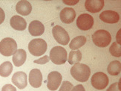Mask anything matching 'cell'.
<instances>
[{
	"instance_id": "cell-2",
	"label": "cell",
	"mask_w": 121,
	"mask_h": 91,
	"mask_svg": "<svg viewBox=\"0 0 121 91\" xmlns=\"http://www.w3.org/2000/svg\"><path fill=\"white\" fill-rule=\"evenodd\" d=\"M93 43L98 47H106L112 41V36L108 31L98 30L92 35Z\"/></svg>"
},
{
	"instance_id": "cell-16",
	"label": "cell",
	"mask_w": 121,
	"mask_h": 91,
	"mask_svg": "<svg viewBox=\"0 0 121 91\" xmlns=\"http://www.w3.org/2000/svg\"><path fill=\"white\" fill-rule=\"evenodd\" d=\"M16 10L17 12L22 16H28L30 14L32 10V6L28 1L26 0H21L17 5H16Z\"/></svg>"
},
{
	"instance_id": "cell-14",
	"label": "cell",
	"mask_w": 121,
	"mask_h": 91,
	"mask_svg": "<svg viewBox=\"0 0 121 91\" xmlns=\"http://www.w3.org/2000/svg\"><path fill=\"white\" fill-rule=\"evenodd\" d=\"M103 0H86L85 2L86 9L91 13L99 12L103 8Z\"/></svg>"
},
{
	"instance_id": "cell-30",
	"label": "cell",
	"mask_w": 121,
	"mask_h": 91,
	"mask_svg": "<svg viewBox=\"0 0 121 91\" xmlns=\"http://www.w3.org/2000/svg\"><path fill=\"white\" fill-rule=\"evenodd\" d=\"M65 4L68 5H76L77 3L79 2V0H76V1H63Z\"/></svg>"
},
{
	"instance_id": "cell-1",
	"label": "cell",
	"mask_w": 121,
	"mask_h": 91,
	"mask_svg": "<svg viewBox=\"0 0 121 91\" xmlns=\"http://www.w3.org/2000/svg\"><path fill=\"white\" fill-rule=\"evenodd\" d=\"M71 75L77 81L80 82L87 81L91 75V69L84 63H76L71 69Z\"/></svg>"
},
{
	"instance_id": "cell-4",
	"label": "cell",
	"mask_w": 121,
	"mask_h": 91,
	"mask_svg": "<svg viewBox=\"0 0 121 91\" xmlns=\"http://www.w3.org/2000/svg\"><path fill=\"white\" fill-rule=\"evenodd\" d=\"M47 43L41 38H36L31 40L28 44V50L34 56H41L45 54L47 50Z\"/></svg>"
},
{
	"instance_id": "cell-12",
	"label": "cell",
	"mask_w": 121,
	"mask_h": 91,
	"mask_svg": "<svg viewBox=\"0 0 121 91\" xmlns=\"http://www.w3.org/2000/svg\"><path fill=\"white\" fill-rule=\"evenodd\" d=\"M43 75L38 69H32L29 74V83L34 88H38L42 85Z\"/></svg>"
},
{
	"instance_id": "cell-28",
	"label": "cell",
	"mask_w": 121,
	"mask_h": 91,
	"mask_svg": "<svg viewBox=\"0 0 121 91\" xmlns=\"http://www.w3.org/2000/svg\"><path fill=\"white\" fill-rule=\"evenodd\" d=\"M71 91H86V90L82 84H78L75 87H73Z\"/></svg>"
},
{
	"instance_id": "cell-27",
	"label": "cell",
	"mask_w": 121,
	"mask_h": 91,
	"mask_svg": "<svg viewBox=\"0 0 121 91\" xmlns=\"http://www.w3.org/2000/svg\"><path fill=\"white\" fill-rule=\"evenodd\" d=\"M1 91H17V89L11 84H5L2 88Z\"/></svg>"
},
{
	"instance_id": "cell-22",
	"label": "cell",
	"mask_w": 121,
	"mask_h": 91,
	"mask_svg": "<svg viewBox=\"0 0 121 91\" xmlns=\"http://www.w3.org/2000/svg\"><path fill=\"white\" fill-rule=\"evenodd\" d=\"M82 60V53L80 51L77 50H72L70 53H69V56H68V61L70 64H76L80 63V61Z\"/></svg>"
},
{
	"instance_id": "cell-21",
	"label": "cell",
	"mask_w": 121,
	"mask_h": 91,
	"mask_svg": "<svg viewBox=\"0 0 121 91\" xmlns=\"http://www.w3.org/2000/svg\"><path fill=\"white\" fill-rule=\"evenodd\" d=\"M13 72V65L10 61H5L0 65V76L8 77Z\"/></svg>"
},
{
	"instance_id": "cell-23",
	"label": "cell",
	"mask_w": 121,
	"mask_h": 91,
	"mask_svg": "<svg viewBox=\"0 0 121 91\" xmlns=\"http://www.w3.org/2000/svg\"><path fill=\"white\" fill-rule=\"evenodd\" d=\"M109 52L112 56L116 57H120L121 56L120 45L117 43V42H114L109 48Z\"/></svg>"
},
{
	"instance_id": "cell-20",
	"label": "cell",
	"mask_w": 121,
	"mask_h": 91,
	"mask_svg": "<svg viewBox=\"0 0 121 91\" xmlns=\"http://www.w3.org/2000/svg\"><path fill=\"white\" fill-rule=\"evenodd\" d=\"M107 71L111 76H117L121 71V63L118 61H114L111 62L108 66Z\"/></svg>"
},
{
	"instance_id": "cell-17",
	"label": "cell",
	"mask_w": 121,
	"mask_h": 91,
	"mask_svg": "<svg viewBox=\"0 0 121 91\" xmlns=\"http://www.w3.org/2000/svg\"><path fill=\"white\" fill-rule=\"evenodd\" d=\"M10 26L15 30L17 31H24L27 27V23L24 18L19 16H13L10 20Z\"/></svg>"
},
{
	"instance_id": "cell-18",
	"label": "cell",
	"mask_w": 121,
	"mask_h": 91,
	"mask_svg": "<svg viewBox=\"0 0 121 91\" xmlns=\"http://www.w3.org/2000/svg\"><path fill=\"white\" fill-rule=\"evenodd\" d=\"M27 57V54L24 49H18L13 55V63L16 67H21L25 63Z\"/></svg>"
},
{
	"instance_id": "cell-7",
	"label": "cell",
	"mask_w": 121,
	"mask_h": 91,
	"mask_svg": "<svg viewBox=\"0 0 121 91\" xmlns=\"http://www.w3.org/2000/svg\"><path fill=\"white\" fill-rule=\"evenodd\" d=\"M52 34L56 41L61 45L65 46L70 41L68 32L60 25H55L52 29Z\"/></svg>"
},
{
	"instance_id": "cell-6",
	"label": "cell",
	"mask_w": 121,
	"mask_h": 91,
	"mask_svg": "<svg viewBox=\"0 0 121 91\" xmlns=\"http://www.w3.org/2000/svg\"><path fill=\"white\" fill-rule=\"evenodd\" d=\"M108 78L106 74L102 72L94 73L91 79L92 86L97 90H103L108 84Z\"/></svg>"
},
{
	"instance_id": "cell-13",
	"label": "cell",
	"mask_w": 121,
	"mask_h": 91,
	"mask_svg": "<svg viewBox=\"0 0 121 91\" xmlns=\"http://www.w3.org/2000/svg\"><path fill=\"white\" fill-rule=\"evenodd\" d=\"M60 17L63 23L70 24L74 20L76 17V12L72 8H63L60 11Z\"/></svg>"
},
{
	"instance_id": "cell-8",
	"label": "cell",
	"mask_w": 121,
	"mask_h": 91,
	"mask_svg": "<svg viewBox=\"0 0 121 91\" xmlns=\"http://www.w3.org/2000/svg\"><path fill=\"white\" fill-rule=\"evenodd\" d=\"M94 25V18L88 14H82L77 19V26L82 31L90 30Z\"/></svg>"
},
{
	"instance_id": "cell-10",
	"label": "cell",
	"mask_w": 121,
	"mask_h": 91,
	"mask_svg": "<svg viewBox=\"0 0 121 91\" xmlns=\"http://www.w3.org/2000/svg\"><path fill=\"white\" fill-rule=\"evenodd\" d=\"M27 75L24 72H17L13 75L12 82L16 87L22 90L27 87L28 79Z\"/></svg>"
},
{
	"instance_id": "cell-5",
	"label": "cell",
	"mask_w": 121,
	"mask_h": 91,
	"mask_svg": "<svg viewBox=\"0 0 121 91\" xmlns=\"http://www.w3.org/2000/svg\"><path fill=\"white\" fill-rule=\"evenodd\" d=\"M17 50V44L16 41L10 37L4 38L0 42V53L6 57L13 55Z\"/></svg>"
},
{
	"instance_id": "cell-19",
	"label": "cell",
	"mask_w": 121,
	"mask_h": 91,
	"mask_svg": "<svg viewBox=\"0 0 121 91\" xmlns=\"http://www.w3.org/2000/svg\"><path fill=\"white\" fill-rule=\"evenodd\" d=\"M86 43V37L85 36H78L74 37L70 43L69 47L71 50L79 49L80 47L84 46Z\"/></svg>"
},
{
	"instance_id": "cell-11",
	"label": "cell",
	"mask_w": 121,
	"mask_h": 91,
	"mask_svg": "<svg viewBox=\"0 0 121 91\" xmlns=\"http://www.w3.org/2000/svg\"><path fill=\"white\" fill-rule=\"evenodd\" d=\"M99 19L106 23H117L120 20V15L114 10H105L99 14Z\"/></svg>"
},
{
	"instance_id": "cell-26",
	"label": "cell",
	"mask_w": 121,
	"mask_h": 91,
	"mask_svg": "<svg viewBox=\"0 0 121 91\" xmlns=\"http://www.w3.org/2000/svg\"><path fill=\"white\" fill-rule=\"evenodd\" d=\"M106 91H120V81L112 84Z\"/></svg>"
},
{
	"instance_id": "cell-25",
	"label": "cell",
	"mask_w": 121,
	"mask_h": 91,
	"mask_svg": "<svg viewBox=\"0 0 121 91\" xmlns=\"http://www.w3.org/2000/svg\"><path fill=\"white\" fill-rule=\"evenodd\" d=\"M50 61V57L48 55H45L43 57L39 58L38 60H35L34 63H38V64H45Z\"/></svg>"
},
{
	"instance_id": "cell-9",
	"label": "cell",
	"mask_w": 121,
	"mask_h": 91,
	"mask_svg": "<svg viewBox=\"0 0 121 91\" xmlns=\"http://www.w3.org/2000/svg\"><path fill=\"white\" fill-rule=\"evenodd\" d=\"M62 75L56 71L51 72L48 76V83H47V87L48 90L54 91L56 90L60 86L62 82Z\"/></svg>"
},
{
	"instance_id": "cell-29",
	"label": "cell",
	"mask_w": 121,
	"mask_h": 91,
	"mask_svg": "<svg viewBox=\"0 0 121 91\" xmlns=\"http://www.w3.org/2000/svg\"><path fill=\"white\" fill-rule=\"evenodd\" d=\"M4 18H5V14H4V10L0 8V25L4 22Z\"/></svg>"
},
{
	"instance_id": "cell-3",
	"label": "cell",
	"mask_w": 121,
	"mask_h": 91,
	"mask_svg": "<svg viewBox=\"0 0 121 91\" xmlns=\"http://www.w3.org/2000/svg\"><path fill=\"white\" fill-rule=\"evenodd\" d=\"M50 60L56 65L64 64L68 60V54L65 49L61 46H54L50 52Z\"/></svg>"
},
{
	"instance_id": "cell-31",
	"label": "cell",
	"mask_w": 121,
	"mask_h": 91,
	"mask_svg": "<svg viewBox=\"0 0 121 91\" xmlns=\"http://www.w3.org/2000/svg\"><path fill=\"white\" fill-rule=\"evenodd\" d=\"M120 32H121V29L118 31L117 34V43H118L119 45H120Z\"/></svg>"
},
{
	"instance_id": "cell-24",
	"label": "cell",
	"mask_w": 121,
	"mask_h": 91,
	"mask_svg": "<svg viewBox=\"0 0 121 91\" xmlns=\"http://www.w3.org/2000/svg\"><path fill=\"white\" fill-rule=\"evenodd\" d=\"M73 87V84L71 82L68 81H64L62 83V85L59 91H71Z\"/></svg>"
},
{
	"instance_id": "cell-15",
	"label": "cell",
	"mask_w": 121,
	"mask_h": 91,
	"mask_svg": "<svg viewBox=\"0 0 121 91\" xmlns=\"http://www.w3.org/2000/svg\"><path fill=\"white\" fill-rule=\"evenodd\" d=\"M29 33L30 35L36 37L42 35L45 31L44 25L38 20H34L29 24Z\"/></svg>"
}]
</instances>
